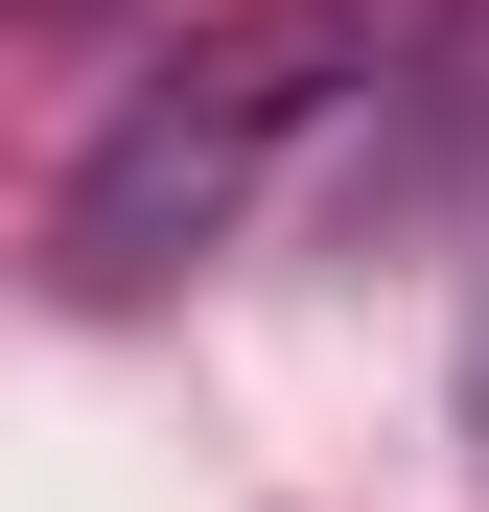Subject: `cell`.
<instances>
[{"mask_svg": "<svg viewBox=\"0 0 489 512\" xmlns=\"http://www.w3.org/2000/svg\"><path fill=\"white\" fill-rule=\"evenodd\" d=\"M373 70V0H233V24H187L117 94V140L70 163V210H47V280L70 303H163L187 256H233V210L280 187V140L326 117Z\"/></svg>", "mask_w": 489, "mask_h": 512, "instance_id": "cell-1", "label": "cell"}, {"mask_svg": "<svg viewBox=\"0 0 489 512\" xmlns=\"http://www.w3.org/2000/svg\"><path fill=\"white\" fill-rule=\"evenodd\" d=\"M0 24H117V0H0Z\"/></svg>", "mask_w": 489, "mask_h": 512, "instance_id": "cell-2", "label": "cell"}, {"mask_svg": "<svg viewBox=\"0 0 489 512\" xmlns=\"http://www.w3.org/2000/svg\"><path fill=\"white\" fill-rule=\"evenodd\" d=\"M466 419H489V303H466Z\"/></svg>", "mask_w": 489, "mask_h": 512, "instance_id": "cell-3", "label": "cell"}]
</instances>
